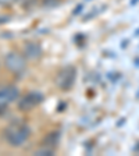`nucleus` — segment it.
I'll list each match as a JSON object with an SVG mask.
<instances>
[{"label": "nucleus", "mask_w": 139, "mask_h": 156, "mask_svg": "<svg viewBox=\"0 0 139 156\" xmlns=\"http://www.w3.org/2000/svg\"><path fill=\"white\" fill-rule=\"evenodd\" d=\"M29 135H31V128L24 123H13L7 126L4 130V138L9 145L14 148L23 146L28 141Z\"/></svg>", "instance_id": "f257e3e1"}, {"label": "nucleus", "mask_w": 139, "mask_h": 156, "mask_svg": "<svg viewBox=\"0 0 139 156\" xmlns=\"http://www.w3.org/2000/svg\"><path fill=\"white\" fill-rule=\"evenodd\" d=\"M75 77H77V70L72 66H65L63 67L60 71L56 75V85H57L61 91H68L70 88L72 87L75 81Z\"/></svg>", "instance_id": "f03ea898"}, {"label": "nucleus", "mask_w": 139, "mask_h": 156, "mask_svg": "<svg viewBox=\"0 0 139 156\" xmlns=\"http://www.w3.org/2000/svg\"><path fill=\"white\" fill-rule=\"evenodd\" d=\"M4 64H6L9 71L14 73V74H21L23 71H25L26 68L25 56L19 55L17 52H10L4 57Z\"/></svg>", "instance_id": "7ed1b4c3"}, {"label": "nucleus", "mask_w": 139, "mask_h": 156, "mask_svg": "<svg viewBox=\"0 0 139 156\" xmlns=\"http://www.w3.org/2000/svg\"><path fill=\"white\" fill-rule=\"evenodd\" d=\"M42 101H43V96L40 94H38V92H31V94L25 95V96L19 101L18 106H19L21 110L29 112V110H32L33 107L38 106Z\"/></svg>", "instance_id": "20e7f679"}, {"label": "nucleus", "mask_w": 139, "mask_h": 156, "mask_svg": "<svg viewBox=\"0 0 139 156\" xmlns=\"http://www.w3.org/2000/svg\"><path fill=\"white\" fill-rule=\"evenodd\" d=\"M18 96H19V91L13 85L0 87V106H6V105L17 101Z\"/></svg>", "instance_id": "39448f33"}, {"label": "nucleus", "mask_w": 139, "mask_h": 156, "mask_svg": "<svg viewBox=\"0 0 139 156\" xmlns=\"http://www.w3.org/2000/svg\"><path fill=\"white\" fill-rule=\"evenodd\" d=\"M24 56L31 60H36L42 56V48L36 42H28L24 48Z\"/></svg>", "instance_id": "423d86ee"}, {"label": "nucleus", "mask_w": 139, "mask_h": 156, "mask_svg": "<svg viewBox=\"0 0 139 156\" xmlns=\"http://www.w3.org/2000/svg\"><path fill=\"white\" fill-rule=\"evenodd\" d=\"M35 155H53V149H47V148H40V149L35 151Z\"/></svg>", "instance_id": "0eeeda50"}, {"label": "nucleus", "mask_w": 139, "mask_h": 156, "mask_svg": "<svg viewBox=\"0 0 139 156\" xmlns=\"http://www.w3.org/2000/svg\"><path fill=\"white\" fill-rule=\"evenodd\" d=\"M16 0H0V6H7V4H11Z\"/></svg>", "instance_id": "6e6552de"}]
</instances>
